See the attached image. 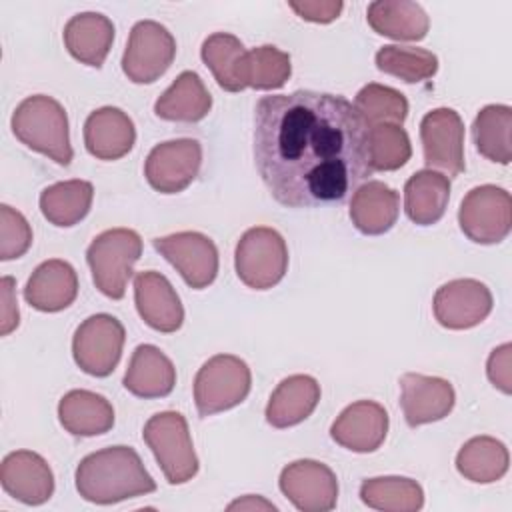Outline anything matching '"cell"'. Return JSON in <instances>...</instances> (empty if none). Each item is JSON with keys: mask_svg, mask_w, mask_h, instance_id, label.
I'll list each match as a JSON object with an SVG mask.
<instances>
[{"mask_svg": "<svg viewBox=\"0 0 512 512\" xmlns=\"http://www.w3.org/2000/svg\"><path fill=\"white\" fill-rule=\"evenodd\" d=\"M114 42V24L98 12H80L64 26V46L80 64L100 68Z\"/></svg>", "mask_w": 512, "mask_h": 512, "instance_id": "25", "label": "cell"}, {"mask_svg": "<svg viewBox=\"0 0 512 512\" xmlns=\"http://www.w3.org/2000/svg\"><path fill=\"white\" fill-rule=\"evenodd\" d=\"M14 278L4 276L0 280V300H2V320H0V334L8 336L12 330L18 328L20 314H18V302H16V292H14Z\"/></svg>", "mask_w": 512, "mask_h": 512, "instance_id": "42", "label": "cell"}, {"mask_svg": "<svg viewBox=\"0 0 512 512\" xmlns=\"http://www.w3.org/2000/svg\"><path fill=\"white\" fill-rule=\"evenodd\" d=\"M246 48L234 34L214 32L210 34L200 48L202 62L214 74L218 86L226 92H240L244 84V58Z\"/></svg>", "mask_w": 512, "mask_h": 512, "instance_id": "32", "label": "cell"}, {"mask_svg": "<svg viewBox=\"0 0 512 512\" xmlns=\"http://www.w3.org/2000/svg\"><path fill=\"white\" fill-rule=\"evenodd\" d=\"M360 500L374 510L416 512L424 506V490L412 478L376 476L362 482Z\"/></svg>", "mask_w": 512, "mask_h": 512, "instance_id": "34", "label": "cell"}, {"mask_svg": "<svg viewBox=\"0 0 512 512\" xmlns=\"http://www.w3.org/2000/svg\"><path fill=\"white\" fill-rule=\"evenodd\" d=\"M78 296V276L72 264L60 258L42 262L26 282L24 298L40 312H60Z\"/></svg>", "mask_w": 512, "mask_h": 512, "instance_id": "21", "label": "cell"}, {"mask_svg": "<svg viewBox=\"0 0 512 512\" xmlns=\"http://www.w3.org/2000/svg\"><path fill=\"white\" fill-rule=\"evenodd\" d=\"M134 302L140 318L156 332L172 334L184 322L182 302L170 280L154 270L134 276Z\"/></svg>", "mask_w": 512, "mask_h": 512, "instance_id": "19", "label": "cell"}, {"mask_svg": "<svg viewBox=\"0 0 512 512\" xmlns=\"http://www.w3.org/2000/svg\"><path fill=\"white\" fill-rule=\"evenodd\" d=\"M288 6L302 18L308 22H316V24H328L332 20H336L344 8V4L340 0H292L288 2Z\"/></svg>", "mask_w": 512, "mask_h": 512, "instance_id": "41", "label": "cell"}, {"mask_svg": "<svg viewBox=\"0 0 512 512\" xmlns=\"http://www.w3.org/2000/svg\"><path fill=\"white\" fill-rule=\"evenodd\" d=\"M320 402V384L308 374L284 378L266 404V422L274 428H290L304 422Z\"/></svg>", "mask_w": 512, "mask_h": 512, "instance_id": "23", "label": "cell"}, {"mask_svg": "<svg viewBox=\"0 0 512 512\" xmlns=\"http://www.w3.org/2000/svg\"><path fill=\"white\" fill-rule=\"evenodd\" d=\"M450 200V178L436 170H418L404 184V212L418 226L436 224Z\"/></svg>", "mask_w": 512, "mask_h": 512, "instance_id": "29", "label": "cell"}, {"mask_svg": "<svg viewBox=\"0 0 512 512\" xmlns=\"http://www.w3.org/2000/svg\"><path fill=\"white\" fill-rule=\"evenodd\" d=\"M142 256V238L132 228H110L98 234L88 250L86 262L94 286L108 298L120 300L126 294L134 264Z\"/></svg>", "mask_w": 512, "mask_h": 512, "instance_id": "4", "label": "cell"}, {"mask_svg": "<svg viewBox=\"0 0 512 512\" xmlns=\"http://www.w3.org/2000/svg\"><path fill=\"white\" fill-rule=\"evenodd\" d=\"M0 484L8 496L28 506H40L54 494L52 468L32 450H16L4 456Z\"/></svg>", "mask_w": 512, "mask_h": 512, "instance_id": "18", "label": "cell"}, {"mask_svg": "<svg viewBox=\"0 0 512 512\" xmlns=\"http://www.w3.org/2000/svg\"><path fill=\"white\" fill-rule=\"evenodd\" d=\"M210 108L212 96L206 90L202 78L192 70L180 72L170 88H166L154 102V114L158 118L184 124L204 120Z\"/></svg>", "mask_w": 512, "mask_h": 512, "instance_id": "26", "label": "cell"}, {"mask_svg": "<svg viewBox=\"0 0 512 512\" xmlns=\"http://www.w3.org/2000/svg\"><path fill=\"white\" fill-rule=\"evenodd\" d=\"M94 198V186L88 180H64L42 190V216L58 226L70 228L86 218Z\"/></svg>", "mask_w": 512, "mask_h": 512, "instance_id": "31", "label": "cell"}, {"mask_svg": "<svg viewBox=\"0 0 512 512\" xmlns=\"http://www.w3.org/2000/svg\"><path fill=\"white\" fill-rule=\"evenodd\" d=\"M412 156L406 130L398 124L370 126V164L372 170L392 172L402 168Z\"/></svg>", "mask_w": 512, "mask_h": 512, "instance_id": "38", "label": "cell"}, {"mask_svg": "<svg viewBox=\"0 0 512 512\" xmlns=\"http://www.w3.org/2000/svg\"><path fill=\"white\" fill-rule=\"evenodd\" d=\"M228 510H276V506L262 496H244L232 504H228Z\"/></svg>", "mask_w": 512, "mask_h": 512, "instance_id": "43", "label": "cell"}, {"mask_svg": "<svg viewBox=\"0 0 512 512\" xmlns=\"http://www.w3.org/2000/svg\"><path fill=\"white\" fill-rule=\"evenodd\" d=\"M376 68L408 84L424 82L438 72V56L416 46L388 44L376 52Z\"/></svg>", "mask_w": 512, "mask_h": 512, "instance_id": "35", "label": "cell"}, {"mask_svg": "<svg viewBox=\"0 0 512 512\" xmlns=\"http://www.w3.org/2000/svg\"><path fill=\"white\" fill-rule=\"evenodd\" d=\"M424 162L430 170H442L448 178L466 170L464 162V124L456 110L434 108L420 122Z\"/></svg>", "mask_w": 512, "mask_h": 512, "instance_id": "12", "label": "cell"}, {"mask_svg": "<svg viewBox=\"0 0 512 512\" xmlns=\"http://www.w3.org/2000/svg\"><path fill=\"white\" fill-rule=\"evenodd\" d=\"M488 380L504 394L512 392V344H502L494 348L486 362Z\"/></svg>", "mask_w": 512, "mask_h": 512, "instance_id": "40", "label": "cell"}, {"mask_svg": "<svg viewBox=\"0 0 512 512\" xmlns=\"http://www.w3.org/2000/svg\"><path fill=\"white\" fill-rule=\"evenodd\" d=\"M508 464V448L492 436H474L456 454L458 472L476 484L498 482L508 472Z\"/></svg>", "mask_w": 512, "mask_h": 512, "instance_id": "30", "label": "cell"}, {"mask_svg": "<svg viewBox=\"0 0 512 512\" xmlns=\"http://www.w3.org/2000/svg\"><path fill=\"white\" fill-rule=\"evenodd\" d=\"M252 386L248 364L234 354L208 358L194 378V404L202 418L230 410L246 400Z\"/></svg>", "mask_w": 512, "mask_h": 512, "instance_id": "6", "label": "cell"}, {"mask_svg": "<svg viewBox=\"0 0 512 512\" xmlns=\"http://www.w3.org/2000/svg\"><path fill=\"white\" fill-rule=\"evenodd\" d=\"M398 212V192L380 180H368L352 194L348 214L358 232L366 236H380L396 224Z\"/></svg>", "mask_w": 512, "mask_h": 512, "instance_id": "24", "label": "cell"}, {"mask_svg": "<svg viewBox=\"0 0 512 512\" xmlns=\"http://www.w3.org/2000/svg\"><path fill=\"white\" fill-rule=\"evenodd\" d=\"M76 490L92 504H116L156 490L154 478L130 446H110L84 456L76 468Z\"/></svg>", "mask_w": 512, "mask_h": 512, "instance_id": "2", "label": "cell"}, {"mask_svg": "<svg viewBox=\"0 0 512 512\" xmlns=\"http://www.w3.org/2000/svg\"><path fill=\"white\" fill-rule=\"evenodd\" d=\"M366 20L376 34L398 42L424 40L430 28L424 8L410 0H376L368 4Z\"/></svg>", "mask_w": 512, "mask_h": 512, "instance_id": "27", "label": "cell"}, {"mask_svg": "<svg viewBox=\"0 0 512 512\" xmlns=\"http://www.w3.org/2000/svg\"><path fill=\"white\" fill-rule=\"evenodd\" d=\"M458 224L464 236L476 244H498L512 228L510 192L496 184L472 188L460 208Z\"/></svg>", "mask_w": 512, "mask_h": 512, "instance_id": "8", "label": "cell"}, {"mask_svg": "<svg viewBox=\"0 0 512 512\" xmlns=\"http://www.w3.org/2000/svg\"><path fill=\"white\" fill-rule=\"evenodd\" d=\"M126 332L112 314H94L86 318L74 332L72 356L78 368L90 376L104 378L114 372L120 362Z\"/></svg>", "mask_w": 512, "mask_h": 512, "instance_id": "9", "label": "cell"}, {"mask_svg": "<svg viewBox=\"0 0 512 512\" xmlns=\"http://www.w3.org/2000/svg\"><path fill=\"white\" fill-rule=\"evenodd\" d=\"M354 108L368 126L398 124L402 126L408 116V100L396 88L370 82L354 98Z\"/></svg>", "mask_w": 512, "mask_h": 512, "instance_id": "37", "label": "cell"}, {"mask_svg": "<svg viewBox=\"0 0 512 512\" xmlns=\"http://www.w3.org/2000/svg\"><path fill=\"white\" fill-rule=\"evenodd\" d=\"M152 246L180 272L190 288L202 290L216 280L218 248L206 234L194 230L174 232L154 238Z\"/></svg>", "mask_w": 512, "mask_h": 512, "instance_id": "11", "label": "cell"}, {"mask_svg": "<svg viewBox=\"0 0 512 512\" xmlns=\"http://www.w3.org/2000/svg\"><path fill=\"white\" fill-rule=\"evenodd\" d=\"M388 412L374 400H358L346 406L330 426V436L346 450L368 454L382 446L388 434Z\"/></svg>", "mask_w": 512, "mask_h": 512, "instance_id": "17", "label": "cell"}, {"mask_svg": "<svg viewBox=\"0 0 512 512\" xmlns=\"http://www.w3.org/2000/svg\"><path fill=\"white\" fill-rule=\"evenodd\" d=\"M122 384L138 398H164L174 390L176 368L158 346L140 344L132 352Z\"/></svg>", "mask_w": 512, "mask_h": 512, "instance_id": "22", "label": "cell"}, {"mask_svg": "<svg viewBox=\"0 0 512 512\" xmlns=\"http://www.w3.org/2000/svg\"><path fill=\"white\" fill-rule=\"evenodd\" d=\"M14 136L34 152H40L60 166L74 158L70 146L68 116L64 106L46 94L24 98L12 114Z\"/></svg>", "mask_w": 512, "mask_h": 512, "instance_id": "3", "label": "cell"}, {"mask_svg": "<svg viewBox=\"0 0 512 512\" xmlns=\"http://www.w3.org/2000/svg\"><path fill=\"white\" fill-rule=\"evenodd\" d=\"M254 166L286 208L340 204L372 176L370 126L344 96L296 90L254 110Z\"/></svg>", "mask_w": 512, "mask_h": 512, "instance_id": "1", "label": "cell"}, {"mask_svg": "<svg viewBox=\"0 0 512 512\" xmlns=\"http://www.w3.org/2000/svg\"><path fill=\"white\" fill-rule=\"evenodd\" d=\"M136 142L132 118L116 108L102 106L88 114L84 122V144L88 154L98 160H120Z\"/></svg>", "mask_w": 512, "mask_h": 512, "instance_id": "20", "label": "cell"}, {"mask_svg": "<svg viewBox=\"0 0 512 512\" xmlns=\"http://www.w3.org/2000/svg\"><path fill=\"white\" fill-rule=\"evenodd\" d=\"M282 494L302 512H328L338 502L336 474L318 460H296L280 472Z\"/></svg>", "mask_w": 512, "mask_h": 512, "instance_id": "15", "label": "cell"}, {"mask_svg": "<svg viewBox=\"0 0 512 512\" xmlns=\"http://www.w3.org/2000/svg\"><path fill=\"white\" fill-rule=\"evenodd\" d=\"M168 484H184L198 474V456L186 418L176 410H164L148 418L142 430Z\"/></svg>", "mask_w": 512, "mask_h": 512, "instance_id": "5", "label": "cell"}, {"mask_svg": "<svg viewBox=\"0 0 512 512\" xmlns=\"http://www.w3.org/2000/svg\"><path fill=\"white\" fill-rule=\"evenodd\" d=\"M174 56L176 40L168 28L154 20H140L130 30L122 70L134 84H152L170 68Z\"/></svg>", "mask_w": 512, "mask_h": 512, "instance_id": "10", "label": "cell"}, {"mask_svg": "<svg viewBox=\"0 0 512 512\" xmlns=\"http://www.w3.org/2000/svg\"><path fill=\"white\" fill-rule=\"evenodd\" d=\"M58 420L72 436H98L114 426L112 404L90 390H70L58 402Z\"/></svg>", "mask_w": 512, "mask_h": 512, "instance_id": "28", "label": "cell"}, {"mask_svg": "<svg viewBox=\"0 0 512 512\" xmlns=\"http://www.w3.org/2000/svg\"><path fill=\"white\" fill-rule=\"evenodd\" d=\"M32 246V228L28 220L8 204L0 206V260H14Z\"/></svg>", "mask_w": 512, "mask_h": 512, "instance_id": "39", "label": "cell"}, {"mask_svg": "<svg viewBox=\"0 0 512 512\" xmlns=\"http://www.w3.org/2000/svg\"><path fill=\"white\" fill-rule=\"evenodd\" d=\"M292 74L290 54L272 46H256L244 58V84L254 90H278Z\"/></svg>", "mask_w": 512, "mask_h": 512, "instance_id": "36", "label": "cell"}, {"mask_svg": "<svg viewBox=\"0 0 512 512\" xmlns=\"http://www.w3.org/2000/svg\"><path fill=\"white\" fill-rule=\"evenodd\" d=\"M202 164V146L194 138L156 144L144 162L148 184L160 194H176L192 184Z\"/></svg>", "mask_w": 512, "mask_h": 512, "instance_id": "13", "label": "cell"}, {"mask_svg": "<svg viewBox=\"0 0 512 512\" xmlns=\"http://www.w3.org/2000/svg\"><path fill=\"white\" fill-rule=\"evenodd\" d=\"M512 108L506 104L484 106L472 122V140L476 150L498 164L512 160Z\"/></svg>", "mask_w": 512, "mask_h": 512, "instance_id": "33", "label": "cell"}, {"mask_svg": "<svg viewBox=\"0 0 512 512\" xmlns=\"http://www.w3.org/2000/svg\"><path fill=\"white\" fill-rule=\"evenodd\" d=\"M456 402L452 384L440 376L406 372L400 376V406L410 428L446 418Z\"/></svg>", "mask_w": 512, "mask_h": 512, "instance_id": "16", "label": "cell"}, {"mask_svg": "<svg viewBox=\"0 0 512 512\" xmlns=\"http://www.w3.org/2000/svg\"><path fill=\"white\" fill-rule=\"evenodd\" d=\"M490 288L474 278H456L442 284L432 300L434 318L448 330L478 326L492 312Z\"/></svg>", "mask_w": 512, "mask_h": 512, "instance_id": "14", "label": "cell"}, {"mask_svg": "<svg viewBox=\"0 0 512 512\" xmlns=\"http://www.w3.org/2000/svg\"><path fill=\"white\" fill-rule=\"evenodd\" d=\"M238 278L254 290L276 286L288 270V248L282 234L268 226L248 228L234 252Z\"/></svg>", "mask_w": 512, "mask_h": 512, "instance_id": "7", "label": "cell"}]
</instances>
